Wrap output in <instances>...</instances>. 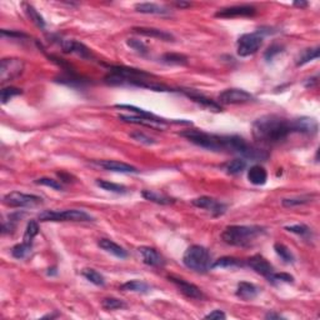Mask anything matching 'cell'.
<instances>
[{
    "instance_id": "cell-23",
    "label": "cell",
    "mask_w": 320,
    "mask_h": 320,
    "mask_svg": "<svg viewBox=\"0 0 320 320\" xmlns=\"http://www.w3.org/2000/svg\"><path fill=\"white\" fill-rule=\"evenodd\" d=\"M134 9H135L138 13H141V14H152V15L170 14V10H169L168 8L155 3H138L134 5Z\"/></svg>"
},
{
    "instance_id": "cell-33",
    "label": "cell",
    "mask_w": 320,
    "mask_h": 320,
    "mask_svg": "<svg viewBox=\"0 0 320 320\" xmlns=\"http://www.w3.org/2000/svg\"><path fill=\"white\" fill-rule=\"evenodd\" d=\"M81 275L89 280L90 283H93L97 287H104L105 285V278L103 276V274H100L99 271H97L95 269L85 268L81 270Z\"/></svg>"
},
{
    "instance_id": "cell-1",
    "label": "cell",
    "mask_w": 320,
    "mask_h": 320,
    "mask_svg": "<svg viewBox=\"0 0 320 320\" xmlns=\"http://www.w3.org/2000/svg\"><path fill=\"white\" fill-rule=\"evenodd\" d=\"M251 132L255 140L262 144L273 145L285 140L292 133H294L293 120L276 114L263 115L253 123Z\"/></svg>"
},
{
    "instance_id": "cell-17",
    "label": "cell",
    "mask_w": 320,
    "mask_h": 320,
    "mask_svg": "<svg viewBox=\"0 0 320 320\" xmlns=\"http://www.w3.org/2000/svg\"><path fill=\"white\" fill-rule=\"evenodd\" d=\"M139 253H140L144 264L153 267V268H161L165 265V259L163 255L159 254L157 249L150 248V246H141L139 248Z\"/></svg>"
},
{
    "instance_id": "cell-32",
    "label": "cell",
    "mask_w": 320,
    "mask_h": 320,
    "mask_svg": "<svg viewBox=\"0 0 320 320\" xmlns=\"http://www.w3.org/2000/svg\"><path fill=\"white\" fill-rule=\"evenodd\" d=\"M95 184L102 188L103 190L110 191V193H115V194H127L128 189L125 188L124 185L120 184H115V183H111L109 180H102V179H97L95 180Z\"/></svg>"
},
{
    "instance_id": "cell-50",
    "label": "cell",
    "mask_w": 320,
    "mask_h": 320,
    "mask_svg": "<svg viewBox=\"0 0 320 320\" xmlns=\"http://www.w3.org/2000/svg\"><path fill=\"white\" fill-rule=\"evenodd\" d=\"M318 84V75H315V77L310 78V79H308L305 81V88H313V86H315Z\"/></svg>"
},
{
    "instance_id": "cell-15",
    "label": "cell",
    "mask_w": 320,
    "mask_h": 320,
    "mask_svg": "<svg viewBox=\"0 0 320 320\" xmlns=\"http://www.w3.org/2000/svg\"><path fill=\"white\" fill-rule=\"evenodd\" d=\"M93 163L105 169V170L114 171V173H123V174H138L139 173L135 166L123 163V161H116V160H98V161H93Z\"/></svg>"
},
{
    "instance_id": "cell-10",
    "label": "cell",
    "mask_w": 320,
    "mask_h": 320,
    "mask_svg": "<svg viewBox=\"0 0 320 320\" xmlns=\"http://www.w3.org/2000/svg\"><path fill=\"white\" fill-rule=\"evenodd\" d=\"M58 43L65 54H75L85 60H93L95 58L91 50L83 43L73 40V39H59Z\"/></svg>"
},
{
    "instance_id": "cell-3",
    "label": "cell",
    "mask_w": 320,
    "mask_h": 320,
    "mask_svg": "<svg viewBox=\"0 0 320 320\" xmlns=\"http://www.w3.org/2000/svg\"><path fill=\"white\" fill-rule=\"evenodd\" d=\"M180 135L203 149L212 152H229V135L210 134L199 129H187L180 133Z\"/></svg>"
},
{
    "instance_id": "cell-18",
    "label": "cell",
    "mask_w": 320,
    "mask_h": 320,
    "mask_svg": "<svg viewBox=\"0 0 320 320\" xmlns=\"http://www.w3.org/2000/svg\"><path fill=\"white\" fill-rule=\"evenodd\" d=\"M293 130H294V133L314 135L318 133V123L315 119L309 118V116L293 119Z\"/></svg>"
},
{
    "instance_id": "cell-34",
    "label": "cell",
    "mask_w": 320,
    "mask_h": 320,
    "mask_svg": "<svg viewBox=\"0 0 320 320\" xmlns=\"http://www.w3.org/2000/svg\"><path fill=\"white\" fill-rule=\"evenodd\" d=\"M274 250L278 254V257H280V259L285 263V264H293L295 262V257L293 254V251L288 248L287 245L280 243L274 244Z\"/></svg>"
},
{
    "instance_id": "cell-12",
    "label": "cell",
    "mask_w": 320,
    "mask_h": 320,
    "mask_svg": "<svg viewBox=\"0 0 320 320\" xmlns=\"http://www.w3.org/2000/svg\"><path fill=\"white\" fill-rule=\"evenodd\" d=\"M191 204L194 207L199 208V209H204L207 212L212 213L214 216L223 215L224 213L226 212V209H228V205L219 202L216 199L210 198V196H200V198L193 199Z\"/></svg>"
},
{
    "instance_id": "cell-44",
    "label": "cell",
    "mask_w": 320,
    "mask_h": 320,
    "mask_svg": "<svg viewBox=\"0 0 320 320\" xmlns=\"http://www.w3.org/2000/svg\"><path fill=\"white\" fill-rule=\"evenodd\" d=\"M127 44L128 47L132 48L134 52H136L138 54H140V55H146L148 52H149L148 47H146L141 40H139V39H128Z\"/></svg>"
},
{
    "instance_id": "cell-24",
    "label": "cell",
    "mask_w": 320,
    "mask_h": 320,
    "mask_svg": "<svg viewBox=\"0 0 320 320\" xmlns=\"http://www.w3.org/2000/svg\"><path fill=\"white\" fill-rule=\"evenodd\" d=\"M133 31L143 36L160 39V40H165V42H174V36L171 35L170 33L160 30V29L157 28H143V27H141V28H133Z\"/></svg>"
},
{
    "instance_id": "cell-53",
    "label": "cell",
    "mask_w": 320,
    "mask_h": 320,
    "mask_svg": "<svg viewBox=\"0 0 320 320\" xmlns=\"http://www.w3.org/2000/svg\"><path fill=\"white\" fill-rule=\"evenodd\" d=\"M293 5L298 6V8H306V6H308V3H306V1H295Z\"/></svg>"
},
{
    "instance_id": "cell-8",
    "label": "cell",
    "mask_w": 320,
    "mask_h": 320,
    "mask_svg": "<svg viewBox=\"0 0 320 320\" xmlns=\"http://www.w3.org/2000/svg\"><path fill=\"white\" fill-rule=\"evenodd\" d=\"M25 63L23 59L18 58H4L0 61V81L6 83L17 79L23 74Z\"/></svg>"
},
{
    "instance_id": "cell-26",
    "label": "cell",
    "mask_w": 320,
    "mask_h": 320,
    "mask_svg": "<svg viewBox=\"0 0 320 320\" xmlns=\"http://www.w3.org/2000/svg\"><path fill=\"white\" fill-rule=\"evenodd\" d=\"M141 195H143V198L146 199V200H149V202L155 203V204H159V205H170L175 203L174 198H170V196L168 195L160 194L158 193V191L144 190L143 193H141Z\"/></svg>"
},
{
    "instance_id": "cell-28",
    "label": "cell",
    "mask_w": 320,
    "mask_h": 320,
    "mask_svg": "<svg viewBox=\"0 0 320 320\" xmlns=\"http://www.w3.org/2000/svg\"><path fill=\"white\" fill-rule=\"evenodd\" d=\"M245 267V263L233 257H223L220 259L215 260L213 263V269L214 268H241Z\"/></svg>"
},
{
    "instance_id": "cell-7",
    "label": "cell",
    "mask_w": 320,
    "mask_h": 320,
    "mask_svg": "<svg viewBox=\"0 0 320 320\" xmlns=\"http://www.w3.org/2000/svg\"><path fill=\"white\" fill-rule=\"evenodd\" d=\"M3 203L10 208H34L43 204V198L34 194H25L20 191H10L4 195Z\"/></svg>"
},
{
    "instance_id": "cell-5",
    "label": "cell",
    "mask_w": 320,
    "mask_h": 320,
    "mask_svg": "<svg viewBox=\"0 0 320 320\" xmlns=\"http://www.w3.org/2000/svg\"><path fill=\"white\" fill-rule=\"evenodd\" d=\"M38 219L40 221H75V223L94 221V216L79 209L44 210V212L39 213Z\"/></svg>"
},
{
    "instance_id": "cell-6",
    "label": "cell",
    "mask_w": 320,
    "mask_h": 320,
    "mask_svg": "<svg viewBox=\"0 0 320 320\" xmlns=\"http://www.w3.org/2000/svg\"><path fill=\"white\" fill-rule=\"evenodd\" d=\"M264 36L259 33V31H254V33L243 34L238 39L237 43V53L238 55L241 58L245 56H250L258 52L262 48Z\"/></svg>"
},
{
    "instance_id": "cell-21",
    "label": "cell",
    "mask_w": 320,
    "mask_h": 320,
    "mask_svg": "<svg viewBox=\"0 0 320 320\" xmlns=\"http://www.w3.org/2000/svg\"><path fill=\"white\" fill-rule=\"evenodd\" d=\"M98 246H99L100 249H103L104 251H107V253H109V254L119 258V259H125V258H128L127 250L110 239H105V238L99 239Z\"/></svg>"
},
{
    "instance_id": "cell-31",
    "label": "cell",
    "mask_w": 320,
    "mask_h": 320,
    "mask_svg": "<svg viewBox=\"0 0 320 320\" xmlns=\"http://www.w3.org/2000/svg\"><path fill=\"white\" fill-rule=\"evenodd\" d=\"M313 196L314 195H310V194H304V195L292 196V198H284L282 200V205L285 208H294V207H299V205L308 204V203L312 202Z\"/></svg>"
},
{
    "instance_id": "cell-25",
    "label": "cell",
    "mask_w": 320,
    "mask_h": 320,
    "mask_svg": "<svg viewBox=\"0 0 320 320\" xmlns=\"http://www.w3.org/2000/svg\"><path fill=\"white\" fill-rule=\"evenodd\" d=\"M248 180L254 185H264L268 180V173L264 166L257 164L248 170Z\"/></svg>"
},
{
    "instance_id": "cell-47",
    "label": "cell",
    "mask_w": 320,
    "mask_h": 320,
    "mask_svg": "<svg viewBox=\"0 0 320 320\" xmlns=\"http://www.w3.org/2000/svg\"><path fill=\"white\" fill-rule=\"evenodd\" d=\"M130 138H133L134 140L139 141V143L141 144H145V145H154V144H157V141L154 140L153 138H150V136H148L146 134H144V133L141 132H134L130 134Z\"/></svg>"
},
{
    "instance_id": "cell-14",
    "label": "cell",
    "mask_w": 320,
    "mask_h": 320,
    "mask_svg": "<svg viewBox=\"0 0 320 320\" xmlns=\"http://www.w3.org/2000/svg\"><path fill=\"white\" fill-rule=\"evenodd\" d=\"M245 265L250 269H253L255 273L260 274L262 276L267 278V280H268L269 276L275 271L274 270L273 265L265 259L264 257H262V255L259 254L253 255V257L249 258L248 260H245Z\"/></svg>"
},
{
    "instance_id": "cell-19",
    "label": "cell",
    "mask_w": 320,
    "mask_h": 320,
    "mask_svg": "<svg viewBox=\"0 0 320 320\" xmlns=\"http://www.w3.org/2000/svg\"><path fill=\"white\" fill-rule=\"evenodd\" d=\"M119 120H122V122L125 123H132V124H140V125H145V127H150V128H155V129H161V128L165 127L168 124L165 119H161V120H153V119L149 118H144V116H139V115H125V114H120L118 116Z\"/></svg>"
},
{
    "instance_id": "cell-39",
    "label": "cell",
    "mask_w": 320,
    "mask_h": 320,
    "mask_svg": "<svg viewBox=\"0 0 320 320\" xmlns=\"http://www.w3.org/2000/svg\"><path fill=\"white\" fill-rule=\"evenodd\" d=\"M246 168V161L244 159H234L232 161L226 164L225 170L228 174L230 175H238L240 174L244 169Z\"/></svg>"
},
{
    "instance_id": "cell-43",
    "label": "cell",
    "mask_w": 320,
    "mask_h": 320,
    "mask_svg": "<svg viewBox=\"0 0 320 320\" xmlns=\"http://www.w3.org/2000/svg\"><path fill=\"white\" fill-rule=\"evenodd\" d=\"M268 282L271 284H279V283H294V276L288 273H275L274 271L268 278Z\"/></svg>"
},
{
    "instance_id": "cell-46",
    "label": "cell",
    "mask_w": 320,
    "mask_h": 320,
    "mask_svg": "<svg viewBox=\"0 0 320 320\" xmlns=\"http://www.w3.org/2000/svg\"><path fill=\"white\" fill-rule=\"evenodd\" d=\"M283 52V47L280 44H276V43H274V44H271L270 47L268 48V49L265 50L264 53V58L267 61H271L274 58H275L278 54H280V53Z\"/></svg>"
},
{
    "instance_id": "cell-54",
    "label": "cell",
    "mask_w": 320,
    "mask_h": 320,
    "mask_svg": "<svg viewBox=\"0 0 320 320\" xmlns=\"http://www.w3.org/2000/svg\"><path fill=\"white\" fill-rule=\"evenodd\" d=\"M47 274L48 275H56V274H58V271H56V268L55 267H54V268H49L48 269V271H47Z\"/></svg>"
},
{
    "instance_id": "cell-52",
    "label": "cell",
    "mask_w": 320,
    "mask_h": 320,
    "mask_svg": "<svg viewBox=\"0 0 320 320\" xmlns=\"http://www.w3.org/2000/svg\"><path fill=\"white\" fill-rule=\"evenodd\" d=\"M174 5L178 6V8H180V9H185V8H189L191 4L190 3H185V1H175Z\"/></svg>"
},
{
    "instance_id": "cell-2",
    "label": "cell",
    "mask_w": 320,
    "mask_h": 320,
    "mask_svg": "<svg viewBox=\"0 0 320 320\" xmlns=\"http://www.w3.org/2000/svg\"><path fill=\"white\" fill-rule=\"evenodd\" d=\"M264 234L265 228L260 225H230L221 233V239L228 245L246 248Z\"/></svg>"
},
{
    "instance_id": "cell-9",
    "label": "cell",
    "mask_w": 320,
    "mask_h": 320,
    "mask_svg": "<svg viewBox=\"0 0 320 320\" xmlns=\"http://www.w3.org/2000/svg\"><path fill=\"white\" fill-rule=\"evenodd\" d=\"M219 104H244V103H249L254 100V97L249 93V91L244 90V89H225L223 93L219 94Z\"/></svg>"
},
{
    "instance_id": "cell-35",
    "label": "cell",
    "mask_w": 320,
    "mask_h": 320,
    "mask_svg": "<svg viewBox=\"0 0 320 320\" xmlns=\"http://www.w3.org/2000/svg\"><path fill=\"white\" fill-rule=\"evenodd\" d=\"M39 234V225L35 220H30L28 224H27V228H25L24 237H23V243L28 244V245L33 246L34 238Z\"/></svg>"
},
{
    "instance_id": "cell-38",
    "label": "cell",
    "mask_w": 320,
    "mask_h": 320,
    "mask_svg": "<svg viewBox=\"0 0 320 320\" xmlns=\"http://www.w3.org/2000/svg\"><path fill=\"white\" fill-rule=\"evenodd\" d=\"M115 108L127 109V110H130V111H133V113H135V115L144 116V118H149V119H153V120H161V119H163V118H159V116H157L155 114L150 113V111H146V110H144V109L138 108V107H134V105L118 104V105H115Z\"/></svg>"
},
{
    "instance_id": "cell-37",
    "label": "cell",
    "mask_w": 320,
    "mask_h": 320,
    "mask_svg": "<svg viewBox=\"0 0 320 320\" xmlns=\"http://www.w3.org/2000/svg\"><path fill=\"white\" fill-rule=\"evenodd\" d=\"M285 230H288L289 233L296 234L299 237H301L303 239L309 240L312 239V229L305 224H295V225H288L285 226Z\"/></svg>"
},
{
    "instance_id": "cell-11",
    "label": "cell",
    "mask_w": 320,
    "mask_h": 320,
    "mask_svg": "<svg viewBox=\"0 0 320 320\" xmlns=\"http://www.w3.org/2000/svg\"><path fill=\"white\" fill-rule=\"evenodd\" d=\"M258 10L255 6L249 5V4H243V5H233L226 6V8L219 9L215 13L216 18L221 19H229V18H239V17H254L257 15Z\"/></svg>"
},
{
    "instance_id": "cell-27",
    "label": "cell",
    "mask_w": 320,
    "mask_h": 320,
    "mask_svg": "<svg viewBox=\"0 0 320 320\" xmlns=\"http://www.w3.org/2000/svg\"><path fill=\"white\" fill-rule=\"evenodd\" d=\"M120 290L123 292H134V293H149L152 290V287L146 284L145 282L141 280H130V282L124 283L120 285Z\"/></svg>"
},
{
    "instance_id": "cell-22",
    "label": "cell",
    "mask_w": 320,
    "mask_h": 320,
    "mask_svg": "<svg viewBox=\"0 0 320 320\" xmlns=\"http://www.w3.org/2000/svg\"><path fill=\"white\" fill-rule=\"evenodd\" d=\"M258 294H259V288L253 284V283L248 282H240L237 287V292H235V295L238 298L243 299L245 301L255 299L258 296Z\"/></svg>"
},
{
    "instance_id": "cell-48",
    "label": "cell",
    "mask_w": 320,
    "mask_h": 320,
    "mask_svg": "<svg viewBox=\"0 0 320 320\" xmlns=\"http://www.w3.org/2000/svg\"><path fill=\"white\" fill-rule=\"evenodd\" d=\"M1 36H9V38H13V39H25V38H29V35H27V34L22 33V31H17V30H5V29H3L1 30Z\"/></svg>"
},
{
    "instance_id": "cell-45",
    "label": "cell",
    "mask_w": 320,
    "mask_h": 320,
    "mask_svg": "<svg viewBox=\"0 0 320 320\" xmlns=\"http://www.w3.org/2000/svg\"><path fill=\"white\" fill-rule=\"evenodd\" d=\"M34 183L38 185H44V187L52 188L54 189V190H63V184H61L60 182H58V180L52 179V178H39V179H36Z\"/></svg>"
},
{
    "instance_id": "cell-4",
    "label": "cell",
    "mask_w": 320,
    "mask_h": 320,
    "mask_svg": "<svg viewBox=\"0 0 320 320\" xmlns=\"http://www.w3.org/2000/svg\"><path fill=\"white\" fill-rule=\"evenodd\" d=\"M183 264L195 273L205 274L213 269L212 254L202 245H191L183 255Z\"/></svg>"
},
{
    "instance_id": "cell-49",
    "label": "cell",
    "mask_w": 320,
    "mask_h": 320,
    "mask_svg": "<svg viewBox=\"0 0 320 320\" xmlns=\"http://www.w3.org/2000/svg\"><path fill=\"white\" fill-rule=\"evenodd\" d=\"M226 315L225 313L223 312V310H213L212 313H209V314H207L204 317V319H216V320H220V319H225Z\"/></svg>"
},
{
    "instance_id": "cell-51",
    "label": "cell",
    "mask_w": 320,
    "mask_h": 320,
    "mask_svg": "<svg viewBox=\"0 0 320 320\" xmlns=\"http://www.w3.org/2000/svg\"><path fill=\"white\" fill-rule=\"evenodd\" d=\"M265 319H284V317L283 315H280L279 313H275V312H269L268 314L265 315Z\"/></svg>"
},
{
    "instance_id": "cell-41",
    "label": "cell",
    "mask_w": 320,
    "mask_h": 320,
    "mask_svg": "<svg viewBox=\"0 0 320 320\" xmlns=\"http://www.w3.org/2000/svg\"><path fill=\"white\" fill-rule=\"evenodd\" d=\"M102 306L105 310H118V309H124V308H127V304H125L123 300H120V299L110 296V298L103 299Z\"/></svg>"
},
{
    "instance_id": "cell-16",
    "label": "cell",
    "mask_w": 320,
    "mask_h": 320,
    "mask_svg": "<svg viewBox=\"0 0 320 320\" xmlns=\"http://www.w3.org/2000/svg\"><path fill=\"white\" fill-rule=\"evenodd\" d=\"M182 93H184L189 99L193 100L196 104L202 105L203 108H207L212 111H221V105L219 103L214 102V100L209 99L208 97H205L204 94L199 93V91L194 90V89H180Z\"/></svg>"
},
{
    "instance_id": "cell-42",
    "label": "cell",
    "mask_w": 320,
    "mask_h": 320,
    "mask_svg": "<svg viewBox=\"0 0 320 320\" xmlns=\"http://www.w3.org/2000/svg\"><path fill=\"white\" fill-rule=\"evenodd\" d=\"M23 91L22 89L15 88V86H8V88H3L1 91H0V100H1V104H6L10 99H13L14 97H18V95L22 94Z\"/></svg>"
},
{
    "instance_id": "cell-13",
    "label": "cell",
    "mask_w": 320,
    "mask_h": 320,
    "mask_svg": "<svg viewBox=\"0 0 320 320\" xmlns=\"http://www.w3.org/2000/svg\"><path fill=\"white\" fill-rule=\"evenodd\" d=\"M168 279L169 282L173 283V284L179 289V292L182 293L183 295L187 296V298L196 299V300L204 298L202 290L199 289L196 285L191 284V283L187 282V280H184V279L178 278V276H174V275H169Z\"/></svg>"
},
{
    "instance_id": "cell-20",
    "label": "cell",
    "mask_w": 320,
    "mask_h": 320,
    "mask_svg": "<svg viewBox=\"0 0 320 320\" xmlns=\"http://www.w3.org/2000/svg\"><path fill=\"white\" fill-rule=\"evenodd\" d=\"M56 83L64 84V85L72 86V88H84L89 84V79H85L83 77H79L74 70L64 72L63 74L55 78Z\"/></svg>"
},
{
    "instance_id": "cell-40",
    "label": "cell",
    "mask_w": 320,
    "mask_h": 320,
    "mask_svg": "<svg viewBox=\"0 0 320 320\" xmlns=\"http://www.w3.org/2000/svg\"><path fill=\"white\" fill-rule=\"evenodd\" d=\"M31 249H33V246L28 245V244H24L22 241L20 244H17L15 246H13V249H11V255H13L15 259H24V258H27L30 254Z\"/></svg>"
},
{
    "instance_id": "cell-29",
    "label": "cell",
    "mask_w": 320,
    "mask_h": 320,
    "mask_svg": "<svg viewBox=\"0 0 320 320\" xmlns=\"http://www.w3.org/2000/svg\"><path fill=\"white\" fill-rule=\"evenodd\" d=\"M23 8H24L25 14L28 15L29 19H30L31 22H33L34 24H35L36 27H38V28L45 29V25H47V24H45L44 18H43L42 15L39 14L38 10H36V9L34 8L33 5H30V4L24 3V4H23Z\"/></svg>"
},
{
    "instance_id": "cell-36",
    "label": "cell",
    "mask_w": 320,
    "mask_h": 320,
    "mask_svg": "<svg viewBox=\"0 0 320 320\" xmlns=\"http://www.w3.org/2000/svg\"><path fill=\"white\" fill-rule=\"evenodd\" d=\"M161 61L168 65H187L188 64V58L183 54L178 53H166L161 56Z\"/></svg>"
},
{
    "instance_id": "cell-30",
    "label": "cell",
    "mask_w": 320,
    "mask_h": 320,
    "mask_svg": "<svg viewBox=\"0 0 320 320\" xmlns=\"http://www.w3.org/2000/svg\"><path fill=\"white\" fill-rule=\"evenodd\" d=\"M320 55V48L315 47V48H309V49H305L303 53H301L300 55L298 56L296 59V66H301L308 64L309 61L315 60V59L319 58Z\"/></svg>"
}]
</instances>
